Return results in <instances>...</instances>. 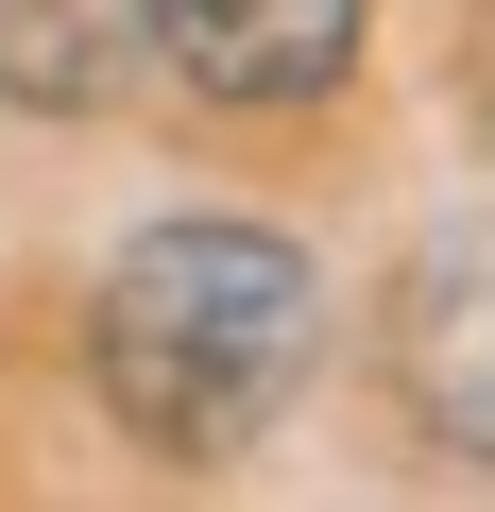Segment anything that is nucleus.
I'll return each mask as SVG.
<instances>
[{"label": "nucleus", "mask_w": 495, "mask_h": 512, "mask_svg": "<svg viewBox=\"0 0 495 512\" xmlns=\"http://www.w3.org/2000/svg\"><path fill=\"white\" fill-rule=\"evenodd\" d=\"M308 376H325V274L274 222L188 205L86 274V393L137 461H239Z\"/></svg>", "instance_id": "obj_1"}, {"label": "nucleus", "mask_w": 495, "mask_h": 512, "mask_svg": "<svg viewBox=\"0 0 495 512\" xmlns=\"http://www.w3.org/2000/svg\"><path fill=\"white\" fill-rule=\"evenodd\" d=\"M376 0H154V69L222 120H308L359 86Z\"/></svg>", "instance_id": "obj_3"}, {"label": "nucleus", "mask_w": 495, "mask_h": 512, "mask_svg": "<svg viewBox=\"0 0 495 512\" xmlns=\"http://www.w3.org/2000/svg\"><path fill=\"white\" fill-rule=\"evenodd\" d=\"M376 342H393V410H410L444 461L495 478V205H461V222H427V239L393 256Z\"/></svg>", "instance_id": "obj_2"}, {"label": "nucleus", "mask_w": 495, "mask_h": 512, "mask_svg": "<svg viewBox=\"0 0 495 512\" xmlns=\"http://www.w3.org/2000/svg\"><path fill=\"white\" fill-rule=\"evenodd\" d=\"M154 86V0H0V103L18 120H120Z\"/></svg>", "instance_id": "obj_4"}]
</instances>
